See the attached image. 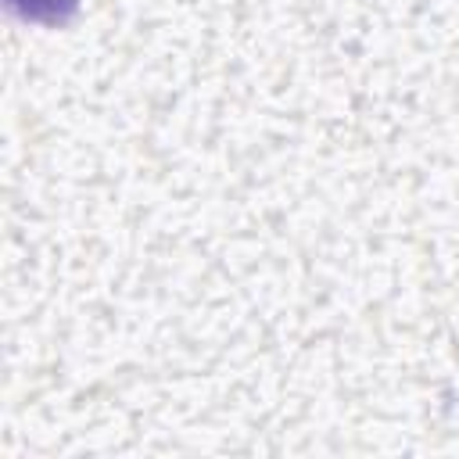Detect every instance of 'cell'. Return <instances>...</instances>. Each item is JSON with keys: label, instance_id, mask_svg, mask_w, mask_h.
<instances>
[{"label": "cell", "instance_id": "cell-1", "mask_svg": "<svg viewBox=\"0 0 459 459\" xmlns=\"http://www.w3.org/2000/svg\"><path fill=\"white\" fill-rule=\"evenodd\" d=\"M11 7H14V11H22L25 18L57 22V18H65V14L75 7V0H11Z\"/></svg>", "mask_w": 459, "mask_h": 459}]
</instances>
